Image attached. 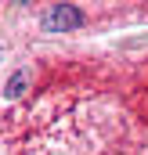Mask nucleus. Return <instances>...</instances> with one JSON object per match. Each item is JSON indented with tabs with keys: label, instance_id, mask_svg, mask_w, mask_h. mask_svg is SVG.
<instances>
[{
	"label": "nucleus",
	"instance_id": "obj_1",
	"mask_svg": "<svg viewBox=\"0 0 148 155\" xmlns=\"http://www.w3.org/2000/svg\"><path fill=\"white\" fill-rule=\"evenodd\" d=\"M79 25H83V11L72 7V4H54L43 15V29L47 33H69V29H79Z\"/></svg>",
	"mask_w": 148,
	"mask_h": 155
},
{
	"label": "nucleus",
	"instance_id": "obj_2",
	"mask_svg": "<svg viewBox=\"0 0 148 155\" xmlns=\"http://www.w3.org/2000/svg\"><path fill=\"white\" fill-rule=\"evenodd\" d=\"M22 83H25V72H18V76L11 79V87H7V94H22Z\"/></svg>",
	"mask_w": 148,
	"mask_h": 155
}]
</instances>
